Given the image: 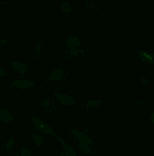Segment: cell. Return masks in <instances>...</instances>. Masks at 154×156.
<instances>
[{
    "label": "cell",
    "instance_id": "obj_11",
    "mask_svg": "<svg viewBox=\"0 0 154 156\" xmlns=\"http://www.w3.org/2000/svg\"><path fill=\"white\" fill-rule=\"evenodd\" d=\"M41 109H45V111H49V113H54L56 111V103L52 101V99H41Z\"/></svg>",
    "mask_w": 154,
    "mask_h": 156
},
{
    "label": "cell",
    "instance_id": "obj_21",
    "mask_svg": "<svg viewBox=\"0 0 154 156\" xmlns=\"http://www.w3.org/2000/svg\"><path fill=\"white\" fill-rule=\"evenodd\" d=\"M4 43H6V39H4V37H2V39H0V47H2V45H4Z\"/></svg>",
    "mask_w": 154,
    "mask_h": 156
},
{
    "label": "cell",
    "instance_id": "obj_7",
    "mask_svg": "<svg viewBox=\"0 0 154 156\" xmlns=\"http://www.w3.org/2000/svg\"><path fill=\"white\" fill-rule=\"evenodd\" d=\"M88 54V49L86 47H76V49H66V58H82V55Z\"/></svg>",
    "mask_w": 154,
    "mask_h": 156
},
{
    "label": "cell",
    "instance_id": "obj_14",
    "mask_svg": "<svg viewBox=\"0 0 154 156\" xmlns=\"http://www.w3.org/2000/svg\"><path fill=\"white\" fill-rule=\"evenodd\" d=\"M41 49H43V39H39L37 43H35V49H33V58L39 60V55H41Z\"/></svg>",
    "mask_w": 154,
    "mask_h": 156
},
{
    "label": "cell",
    "instance_id": "obj_6",
    "mask_svg": "<svg viewBox=\"0 0 154 156\" xmlns=\"http://www.w3.org/2000/svg\"><path fill=\"white\" fill-rule=\"evenodd\" d=\"M56 140L60 142V146H62V148H64V154H66V156H78L76 148H74V146H70V144H68V142H66V140H62L60 136H56Z\"/></svg>",
    "mask_w": 154,
    "mask_h": 156
},
{
    "label": "cell",
    "instance_id": "obj_2",
    "mask_svg": "<svg viewBox=\"0 0 154 156\" xmlns=\"http://www.w3.org/2000/svg\"><path fill=\"white\" fill-rule=\"evenodd\" d=\"M70 133L74 136L76 144H86V146H91V148H92V136H88L86 132H82V129H76V127H70Z\"/></svg>",
    "mask_w": 154,
    "mask_h": 156
},
{
    "label": "cell",
    "instance_id": "obj_16",
    "mask_svg": "<svg viewBox=\"0 0 154 156\" xmlns=\"http://www.w3.org/2000/svg\"><path fill=\"white\" fill-rule=\"evenodd\" d=\"M31 138H33V144H35V146H43V136H41V133H31Z\"/></svg>",
    "mask_w": 154,
    "mask_h": 156
},
{
    "label": "cell",
    "instance_id": "obj_15",
    "mask_svg": "<svg viewBox=\"0 0 154 156\" xmlns=\"http://www.w3.org/2000/svg\"><path fill=\"white\" fill-rule=\"evenodd\" d=\"M60 10L64 12V15H70V12H72V4L64 0V2H60Z\"/></svg>",
    "mask_w": 154,
    "mask_h": 156
},
{
    "label": "cell",
    "instance_id": "obj_20",
    "mask_svg": "<svg viewBox=\"0 0 154 156\" xmlns=\"http://www.w3.org/2000/svg\"><path fill=\"white\" fill-rule=\"evenodd\" d=\"M2 76H6V70H4V68H0V78Z\"/></svg>",
    "mask_w": 154,
    "mask_h": 156
},
{
    "label": "cell",
    "instance_id": "obj_12",
    "mask_svg": "<svg viewBox=\"0 0 154 156\" xmlns=\"http://www.w3.org/2000/svg\"><path fill=\"white\" fill-rule=\"evenodd\" d=\"M66 47H68V49H76V47H80V37H76V35L68 37L66 39Z\"/></svg>",
    "mask_w": 154,
    "mask_h": 156
},
{
    "label": "cell",
    "instance_id": "obj_19",
    "mask_svg": "<svg viewBox=\"0 0 154 156\" xmlns=\"http://www.w3.org/2000/svg\"><path fill=\"white\" fill-rule=\"evenodd\" d=\"M33 152H31L29 148H21V152H19V156H31Z\"/></svg>",
    "mask_w": 154,
    "mask_h": 156
},
{
    "label": "cell",
    "instance_id": "obj_8",
    "mask_svg": "<svg viewBox=\"0 0 154 156\" xmlns=\"http://www.w3.org/2000/svg\"><path fill=\"white\" fill-rule=\"evenodd\" d=\"M10 68H13V70H16L19 74H27V64L19 62V60H13V62H10Z\"/></svg>",
    "mask_w": 154,
    "mask_h": 156
},
{
    "label": "cell",
    "instance_id": "obj_4",
    "mask_svg": "<svg viewBox=\"0 0 154 156\" xmlns=\"http://www.w3.org/2000/svg\"><path fill=\"white\" fill-rule=\"evenodd\" d=\"M68 78V72L64 70V68H56L47 74V82H62V80H66Z\"/></svg>",
    "mask_w": 154,
    "mask_h": 156
},
{
    "label": "cell",
    "instance_id": "obj_5",
    "mask_svg": "<svg viewBox=\"0 0 154 156\" xmlns=\"http://www.w3.org/2000/svg\"><path fill=\"white\" fill-rule=\"evenodd\" d=\"M10 84L15 86V88H19V90H29V88H33V86H35V82H33V80H29V78H27V80H25V78H16V80H13Z\"/></svg>",
    "mask_w": 154,
    "mask_h": 156
},
{
    "label": "cell",
    "instance_id": "obj_22",
    "mask_svg": "<svg viewBox=\"0 0 154 156\" xmlns=\"http://www.w3.org/2000/svg\"><path fill=\"white\" fill-rule=\"evenodd\" d=\"M58 156H66V154H64V152H60V154H58Z\"/></svg>",
    "mask_w": 154,
    "mask_h": 156
},
{
    "label": "cell",
    "instance_id": "obj_17",
    "mask_svg": "<svg viewBox=\"0 0 154 156\" xmlns=\"http://www.w3.org/2000/svg\"><path fill=\"white\" fill-rule=\"evenodd\" d=\"M76 148L82 152V154H92V148L91 146H86V144H76Z\"/></svg>",
    "mask_w": 154,
    "mask_h": 156
},
{
    "label": "cell",
    "instance_id": "obj_18",
    "mask_svg": "<svg viewBox=\"0 0 154 156\" xmlns=\"http://www.w3.org/2000/svg\"><path fill=\"white\" fill-rule=\"evenodd\" d=\"M13 146H15V138H8L4 142V150H13Z\"/></svg>",
    "mask_w": 154,
    "mask_h": 156
},
{
    "label": "cell",
    "instance_id": "obj_3",
    "mask_svg": "<svg viewBox=\"0 0 154 156\" xmlns=\"http://www.w3.org/2000/svg\"><path fill=\"white\" fill-rule=\"evenodd\" d=\"M54 99L60 105H64V107H72V105H76V99L74 97H70V94H66V93H60V90H56L54 93Z\"/></svg>",
    "mask_w": 154,
    "mask_h": 156
},
{
    "label": "cell",
    "instance_id": "obj_1",
    "mask_svg": "<svg viewBox=\"0 0 154 156\" xmlns=\"http://www.w3.org/2000/svg\"><path fill=\"white\" fill-rule=\"evenodd\" d=\"M31 121H33V125H35L37 133H41V136H43V133H45V136H54V138L58 136V133L54 132V127H52L49 123H45L43 119H39L37 115H31Z\"/></svg>",
    "mask_w": 154,
    "mask_h": 156
},
{
    "label": "cell",
    "instance_id": "obj_13",
    "mask_svg": "<svg viewBox=\"0 0 154 156\" xmlns=\"http://www.w3.org/2000/svg\"><path fill=\"white\" fill-rule=\"evenodd\" d=\"M101 105H103V101H99V99H91V101L84 103V109H99Z\"/></svg>",
    "mask_w": 154,
    "mask_h": 156
},
{
    "label": "cell",
    "instance_id": "obj_9",
    "mask_svg": "<svg viewBox=\"0 0 154 156\" xmlns=\"http://www.w3.org/2000/svg\"><path fill=\"white\" fill-rule=\"evenodd\" d=\"M0 121L2 123H13V113L4 107H0Z\"/></svg>",
    "mask_w": 154,
    "mask_h": 156
},
{
    "label": "cell",
    "instance_id": "obj_10",
    "mask_svg": "<svg viewBox=\"0 0 154 156\" xmlns=\"http://www.w3.org/2000/svg\"><path fill=\"white\" fill-rule=\"evenodd\" d=\"M138 60H142V62H146V64H154V55L150 54V51L140 49V51H138Z\"/></svg>",
    "mask_w": 154,
    "mask_h": 156
}]
</instances>
